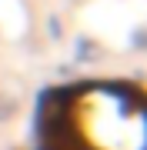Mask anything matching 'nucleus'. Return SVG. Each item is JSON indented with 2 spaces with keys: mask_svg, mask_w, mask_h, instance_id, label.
Wrapping results in <instances>:
<instances>
[{
  "mask_svg": "<svg viewBox=\"0 0 147 150\" xmlns=\"http://www.w3.org/2000/svg\"><path fill=\"white\" fill-rule=\"evenodd\" d=\"M77 150H144V113L120 90H94L67 110Z\"/></svg>",
  "mask_w": 147,
  "mask_h": 150,
  "instance_id": "1",
  "label": "nucleus"
}]
</instances>
